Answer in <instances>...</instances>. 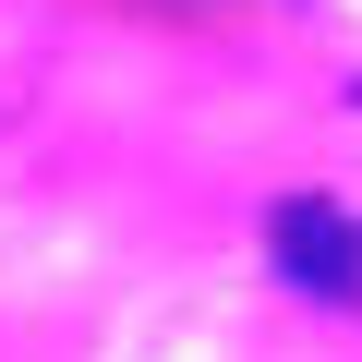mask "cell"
<instances>
[{
    "instance_id": "6da1fadb",
    "label": "cell",
    "mask_w": 362,
    "mask_h": 362,
    "mask_svg": "<svg viewBox=\"0 0 362 362\" xmlns=\"http://www.w3.org/2000/svg\"><path fill=\"white\" fill-rule=\"evenodd\" d=\"M266 254H278L290 290H314V302H362V218H350L338 194H290V206L266 218Z\"/></svg>"
}]
</instances>
